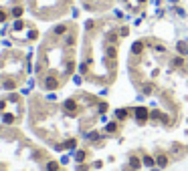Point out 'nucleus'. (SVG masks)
Returning a JSON list of instances; mask_svg holds the SVG:
<instances>
[{"label":"nucleus","mask_w":188,"mask_h":171,"mask_svg":"<svg viewBox=\"0 0 188 171\" xmlns=\"http://www.w3.org/2000/svg\"><path fill=\"white\" fill-rule=\"evenodd\" d=\"M148 109L146 107H138L135 109V119H138V123H146V119H148Z\"/></svg>","instance_id":"nucleus-1"},{"label":"nucleus","mask_w":188,"mask_h":171,"mask_svg":"<svg viewBox=\"0 0 188 171\" xmlns=\"http://www.w3.org/2000/svg\"><path fill=\"white\" fill-rule=\"evenodd\" d=\"M63 107H65V111H67L69 115H73V111H77V101L75 99H67Z\"/></svg>","instance_id":"nucleus-2"},{"label":"nucleus","mask_w":188,"mask_h":171,"mask_svg":"<svg viewBox=\"0 0 188 171\" xmlns=\"http://www.w3.org/2000/svg\"><path fill=\"white\" fill-rule=\"evenodd\" d=\"M57 87H59V81L55 79V77H47V79H45V89H51V91H53Z\"/></svg>","instance_id":"nucleus-3"},{"label":"nucleus","mask_w":188,"mask_h":171,"mask_svg":"<svg viewBox=\"0 0 188 171\" xmlns=\"http://www.w3.org/2000/svg\"><path fill=\"white\" fill-rule=\"evenodd\" d=\"M156 165H160V167H166V165H168V155L160 153V155L156 157Z\"/></svg>","instance_id":"nucleus-4"},{"label":"nucleus","mask_w":188,"mask_h":171,"mask_svg":"<svg viewBox=\"0 0 188 171\" xmlns=\"http://www.w3.org/2000/svg\"><path fill=\"white\" fill-rule=\"evenodd\" d=\"M2 123L12 125V123H14V115H12V113H4V115H2Z\"/></svg>","instance_id":"nucleus-5"},{"label":"nucleus","mask_w":188,"mask_h":171,"mask_svg":"<svg viewBox=\"0 0 188 171\" xmlns=\"http://www.w3.org/2000/svg\"><path fill=\"white\" fill-rule=\"evenodd\" d=\"M142 163L146 165V167H152V165L156 163V159H154V157H150V155H144V159H142Z\"/></svg>","instance_id":"nucleus-6"},{"label":"nucleus","mask_w":188,"mask_h":171,"mask_svg":"<svg viewBox=\"0 0 188 171\" xmlns=\"http://www.w3.org/2000/svg\"><path fill=\"white\" fill-rule=\"evenodd\" d=\"M142 50H144V42H134V46H132V53H134V54H140Z\"/></svg>","instance_id":"nucleus-7"},{"label":"nucleus","mask_w":188,"mask_h":171,"mask_svg":"<svg viewBox=\"0 0 188 171\" xmlns=\"http://www.w3.org/2000/svg\"><path fill=\"white\" fill-rule=\"evenodd\" d=\"M115 117L119 119V121H123V119L128 117V109H117V111H115Z\"/></svg>","instance_id":"nucleus-8"},{"label":"nucleus","mask_w":188,"mask_h":171,"mask_svg":"<svg viewBox=\"0 0 188 171\" xmlns=\"http://www.w3.org/2000/svg\"><path fill=\"white\" fill-rule=\"evenodd\" d=\"M85 157H87V153L83 151V149H81V151H75V161H85Z\"/></svg>","instance_id":"nucleus-9"},{"label":"nucleus","mask_w":188,"mask_h":171,"mask_svg":"<svg viewBox=\"0 0 188 171\" xmlns=\"http://www.w3.org/2000/svg\"><path fill=\"white\" fill-rule=\"evenodd\" d=\"M140 165H142V161L138 157H132V159H129V167H132V169H140Z\"/></svg>","instance_id":"nucleus-10"},{"label":"nucleus","mask_w":188,"mask_h":171,"mask_svg":"<svg viewBox=\"0 0 188 171\" xmlns=\"http://www.w3.org/2000/svg\"><path fill=\"white\" fill-rule=\"evenodd\" d=\"M47 171H59V163H57V161H49L47 163Z\"/></svg>","instance_id":"nucleus-11"},{"label":"nucleus","mask_w":188,"mask_h":171,"mask_svg":"<svg viewBox=\"0 0 188 171\" xmlns=\"http://www.w3.org/2000/svg\"><path fill=\"white\" fill-rule=\"evenodd\" d=\"M178 50H180V54H188V46L184 42H178Z\"/></svg>","instance_id":"nucleus-12"},{"label":"nucleus","mask_w":188,"mask_h":171,"mask_svg":"<svg viewBox=\"0 0 188 171\" xmlns=\"http://www.w3.org/2000/svg\"><path fill=\"white\" fill-rule=\"evenodd\" d=\"M107 54H109V59H115V56H117V50H115V46H109V48H107Z\"/></svg>","instance_id":"nucleus-13"},{"label":"nucleus","mask_w":188,"mask_h":171,"mask_svg":"<svg viewBox=\"0 0 188 171\" xmlns=\"http://www.w3.org/2000/svg\"><path fill=\"white\" fill-rule=\"evenodd\" d=\"M99 137H101V135L97 131H93V133H89V135H87V139H91V141H97Z\"/></svg>","instance_id":"nucleus-14"},{"label":"nucleus","mask_w":188,"mask_h":171,"mask_svg":"<svg viewBox=\"0 0 188 171\" xmlns=\"http://www.w3.org/2000/svg\"><path fill=\"white\" fill-rule=\"evenodd\" d=\"M115 129H117V125H115V123H107V125H105V131H109V133H113Z\"/></svg>","instance_id":"nucleus-15"},{"label":"nucleus","mask_w":188,"mask_h":171,"mask_svg":"<svg viewBox=\"0 0 188 171\" xmlns=\"http://www.w3.org/2000/svg\"><path fill=\"white\" fill-rule=\"evenodd\" d=\"M4 87H6V89H14V81H4Z\"/></svg>","instance_id":"nucleus-16"},{"label":"nucleus","mask_w":188,"mask_h":171,"mask_svg":"<svg viewBox=\"0 0 188 171\" xmlns=\"http://www.w3.org/2000/svg\"><path fill=\"white\" fill-rule=\"evenodd\" d=\"M99 111H101V113L107 111V103H103V101H101V103H99Z\"/></svg>","instance_id":"nucleus-17"},{"label":"nucleus","mask_w":188,"mask_h":171,"mask_svg":"<svg viewBox=\"0 0 188 171\" xmlns=\"http://www.w3.org/2000/svg\"><path fill=\"white\" fill-rule=\"evenodd\" d=\"M65 30H67V28H65V26H57V28H55V34H63V32H65Z\"/></svg>","instance_id":"nucleus-18"},{"label":"nucleus","mask_w":188,"mask_h":171,"mask_svg":"<svg viewBox=\"0 0 188 171\" xmlns=\"http://www.w3.org/2000/svg\"><path fill=\"white\" fill-rule=\"evenodd\" d=\"M12 14H14V16H20V14H22V8H20V6H16V8L12 10Z\"/></svg>","instance_id":"nucleus-19"},{"label":"nucleus","mask_w":188,"mask_h":171,"mask_svg":"<svg viewBox=\"0 0 188 171\" xmlns=\"http://www.w3.org/2000/svg\"><path fill=\"white\" fill-rule=\"evenodd\" d=\"M73 42H75V36H73V34H69V36H67V44L71 46V44H73Z\"/></svg>","instance_id":"nucleus-20"},{"label":"nucleus","mask_w":188,"mask_h":171,"mask_svg":"<svg viewBox=\"0 0 188 171\" xmlns=\"http://www.w3.org/2000/svg\"><path fill=\"white\" fill-rule=\"evenodd\" d=\"M73 69H75V63H69L67 65V72H73Z\"/></svg>","instance_id":"nucleus-21"},{"label":"nucleus","mask_w":188,"mask_h":171,"mask_svg":"<svg viewBox=\"0 0 188 171\" xmlns=\"http://www.w3.org/2000/svg\"><path fill=\"white\" fill-rule=\"evenodd\" d=\"M4 18H6V14H4V12H0V22H2Z\"/></svg>","instance_id":"nucleus-22"}]
</instances>
